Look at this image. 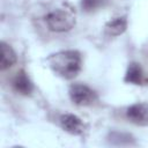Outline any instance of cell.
I'll list each match as a JSON object with an SVG mask.
<instances>
[{
    "instance_id": "6da1fadb",
    "label": "cell",
    "mask_w": 148,
    "mask_h": 148,
    "mask_svg": "<svg viewBox=\"0 0 148 148\" xmlns=\"http://www.w3.org/2000/svg\"><path fill=\"white\" fill-rule=\"evenodd\" d=\"M51 71L65 80H73L82 69V57L76 50H61L46 59Z\"/></svg>"
},
{
    "instance_id": "7a4b0ae2",
    "label": "cell",
    "mask_w": 148,
    "mask_h": 148,
    "mask_svg": "<svg viewBox=\"0 0 148 148\" xmlns=\"http://www.w3.org/2000/svg\"><path fill=\"white\" fill-rule=\"evenodd\" d=\"M45 23L53 32H66L75 27V17L65 9H54L45 15Z\"/></svg>"
},
{
    "instance_id": "3957f363",
    "label": "cell",
    "mask_w": 148,
    "mask_h": 148,
    "mask_svg": "<svg viewBox=\"0 0 148 148\" xmlns=\"http://www.w3.org/2000/svg\"><path fill=\"white\" fill-rule=\"evenodd\" d=\"M71 101L79 106L92 105L97 101V94L89 86L84 83H73L68 89Z\"/></svg>"
},
{
    "instance_id": "277c9868",
    "label": "cell",
    "mask_w": 148,
    "mask_h": 148,
    "mask_svg": "<svg viewBox=\"0 0 148 148\" xmlns=\"http://www.w3.org/2000/svg\"><path fill=\"white\" fill-rule=\"evenodd\" d=\"M127 119L136 126H148V103L138 102L126 109Z\"/></svg>"
},
{
    "instance_id": "5b68a950",
    "label": "cell",
    "mask_w": 148,
    "mask_h": 148,
    "mask_svg": "<svg viewBox=\"0 0 148 148\" xmlns=\"http://www.w3.org/2000/svg\"><path fill=\"white\" fill-rule=\"evenodd\" d=\"M59 126L72 135H82L86 131L83 120L73 113H64L59 118Z\"/></svg>"
},
{
    "instance_id": "8992f818",
    "label": "cell",
    "mask_w": 148,
    "mask_h": 148,
    "mask_svg": "<svg viewBox=\"0 0 148 148\" xmlns=\"http://www.w3.org/2000/svg\"><path fill=\"white\" fill-rule=\"evenodd\" d=\"M12 86L16 92H18L23 96H29L34 91V83L30 80L29 75L23 69H21L20 72L16 73V75L13 79Z\"/></svg>"
},
{
    "instance_id": "52a82bcc",
    "label": "cell",
    "mask_w": 148,
    "mask_h": 148,
    "mask_svg": "<svg viewBox=\"0 0 148 148\" xmlns=\"http://www.w3.org/2000/svg\"><path fill=\"white\" fill-rule=\"evenodd\" d=\"M124 81L126 83H131V84H135V86L145 84V82H146L145 73H143V69L139 62L132 61L128 64Z\"/></svg>"
},
{
    "instance_id": "ba28073f",
    "label": "cell",
    "mask_w": 148,
    "mask_h": 148,
    "mask_svg": "<svg viewBox=\"0 0 148 148\" xmlns=\"http://www.w3.org/2000/svg\"><path fill=\"white\" fill-rule=\"evenodd\" d=\"M128 27L127 17L125 15L114 17L110 21H108L104 25V34L109 37H117L123 35Z\"/></svg>"
},
{
    "instance_id": "9c48e42d",
    "label": "cell",
    "mask_w": 148,
    "mask_h": 148,
    "mask_svg": "<svg viewBox=\"0 0 148 148\" xmlns=\"http://www.w3.org/2000/svg\"><path fill=\"white\" fill-rule=\"evenodd\" d=\"M0 54H1V59H0V69L3 72L10 67H13L16 61H17V56L16 52L14 51V49L7 44L6 42H1L0 43Z\"/></svg>"
},
{
    "instance_id": "30bf717a",
    "label": "cell",
    "mask_w": 148,
    "mask_h": 148,
    "mask_svg": "<svg viewBox=\"0 0 148 148\" xmlns=\"http://www.w3.org/2000/svg\"><path fill=\"white\" fill-rule=\"evenodd\" d=\"M104 0H81V7L84 12H92L103 6Z\"/></svg>"
}]
</instances>
